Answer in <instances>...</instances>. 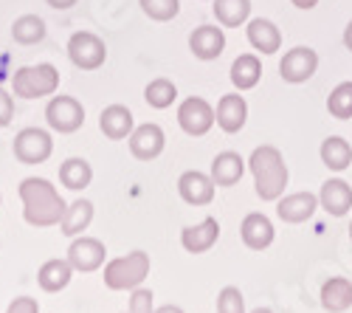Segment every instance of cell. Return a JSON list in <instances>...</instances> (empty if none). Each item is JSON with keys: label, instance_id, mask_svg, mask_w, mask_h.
Listing matches in <instances>:
<instances>
[{"label": "cell", "instance_id": "7402d4cb", "mask_svg": "<svg viewBox=\"0 0 352 313\" xmlns=\"http://www.w3.org/2000/svg\"><path fill=\"white\" fill-rule=\"evenodd\" d=\"M243 173H245L243 158H240L237 153H231V150L220 153V155L212 161V181H214L217 186H234V184H240Z\"/></svg>", "mask_w": 352, "mask_h": 313}, {"label": "cell", "instance_id": "ac0fdd59", "mask_svg": "<svg viewBox=\"0 0 352 313\" xmlns=\"http://www.w3.org/2000/svg\"><path fill=\"white\" fill-rule=\"evenodd\" d=\"M240 235H243V243L254 251H262V248H268L274 243V223L265 217V215H259V212H251L243 226H240Z\"/></svg>", "mask_w": 352, "mask_h": 313}, {"label": "cell", "instance_id": "8d00e7d4", "mask_svg": "<svg viewBox=\"0 0 352 313\" xmlns=\"http://www.w3.org/2000/svg\"><path fill=\"white\" fill-rule=\"evenodd\" d=\"M45 3H48L51 9H60V12H65V9L76 6V3H79V0H45Z\"/></svg>", "mask_w": 352, "mask_h": 313}, {"label": "cell", "instance_id": "52a82bcc", "mask_svg": "<svg viewBox=\"0 0 352 313\" xmlns=\"http://www.w3.org/2000/svg\"><path fill=\"white\" fill-rule=\"evenodd\" d=\"M45 122L56 133H76L85 125V107L74 96H54L45 107Z\"/></svg>", "mask_w": 352, "mask_h": 313}, {"label": "cell", "instance_id": "d6986e66", "mask_svg": "<svg viewBox=\"0 0 352 313\" xmlns=\"http://www.w3.org/2000/svg\"><path fill=\"white\" fill-rule=\"evenodd\" d=\"M316 206H318V197H316V195H310V192H296V195L282 197L279 206H276V215H279L285 223H305V220L313 217Z\"/></svg>", "mask_w": 352, "mask_h": 313}, {"label": "cell", "instance_id": "e0dca14e", "mask_svg": "<svg viewBox=\"0 0 352 313\" xmlns=\"http://www.w3.org/2000/svg\"><path fill=\"white\" fill-rule=\"evenodd\" d=\"M217 125L226 130V133H240L245 127V119H248V105L240 94H226L217 105Z\"/></svg>", "mask_w": 352, "mask_h": 313}, {"label": "cell", "instance_id": "60d3db41", "mask_svg": "<svg viewBox=\"0 0 352 313\" xmlns=\"http://www.w3.org/2000/svg\"><path fill=\"white\" fill-rule=\"evenodd\" d=\"M251 313H274V310H268V307H256V310H251Z\"/></svg>", "mask_w": 352, "mask_h": 313}, {"label": "cell", "instance_id": "74e56055", "mask_svg": "<svg viewBox=\"0 0 352 313\" xmlns=\"http://www.w3.org/2000/svg\"><path fill=\"white\" fill-rule=\"evenodd\" d=\"M290 3L296 6V9H305V12H307V9H313V6L318 3V0H290Z\"/></svg>", "mask_w": 352, "mask_h": 313}, {"label": "cell", "instance_id": "d4e9b609", "mask_svg": "<svg viewBox=\"0 0 352 313\" xmlns=\"http://www.w3.org/2000/svg\"><path fill=\"white\" fill-rule=\"evenodd\" d=\"M91 220H94V204L91 201H74L71 206H65V215H63V220H60V226H63V235H68V237H76L82 229H87L91 226Z\"/></svg>", "mask_w": 352, "mask_h": 313}, {"label": "cell", "instance_id": "83f0119b", "mask_svg": "<svg viewBox=\"0 0 352 313\" xmlns=\"http://www.w3.org/2000/svg\"><path fill=\"white\" fill-rule=\"evenodd\" d=\"M60 181H63L68 189L79 192V189H85V186H91L94 169H91V164H87L85 158H68V161H63V166H60Z\"/></svg>", "mask_w": 352, "mask_h": 313}, {"label": "cell", "instance_id": "4316f807", "mask_svg": "<svg viewBox=\"0 0 352 313\" xmlns=\"http://www.w3.org/2000/svg\"><path fill=\"white\" fill-rule=\"evenodd\" d=\"M214 17L226 28H240L251 17V0H214Z\"/></svg>", "mask_w": 352, "mask_h": 313}, {"label": "cell", "instance_id": "ab89813d", "mask_svg": "<svg viewBox=\"0 0 352 313\" xmlns=\"http://www.w3.org/2000/svg\"><path fill=\"white\" fill-rule=\"evenodd\" d=\"M155 313H184L178 305H164V307H155Z\"/></svg>", "mask_w": 352, "mask_h": 313}, {"label": "cell", "instance_id": "4fadbf2b", "mask_svg": "<svg viewBox=\"0 0 352 313\" xmlns=\"http://www.w3.org/2000/svg\"><path fill=\"white\" fill-rule=\"evenodd\" d=\"M178 192H181V197L186 204L206 206V204H212V197H214V181L209 175L197 173V169H189V173H184L178 178Z\"/></svg>", "mask_w": 352, "mask_h": 313}, {"label": "cell", "instance_id": "9c48e42d", "mask_svg": "<svg viewBox=\"0 0 352 313\" xmlns=\"http://www.w3.org/2000/svg\"><path fill=\"white\" fill-rule=\"evenodd\" d=\"M318 68V54L307 45H296V48H290L285 56H282V63H279V74L285 82L290 85H302L307 82Z\"/></svg>", "mask_w": 352, "mask_h": 313}, {"label": "cell", "instance_id": "f35d334b", "mask_svg": "<svg viewBox=\"0 0 352 313\" xmlns=\"http://www.w3.org/2000/svg\"><path fill=\"white\" fill-rule=\"evenodd\" d=\"M344 45H346V51H352V20L344 28Z\"/></svg>", "mask_w": 352, "mask_h": 313}, {"label": "cell", "instance_id": "e575fe53", "mask_svg": "<svg viewBox=\"0 0 352 313\" xmlns=\"http://www.w3.org/2000/svg\"><path fill=\"white\" fill-rule=\"evenodd\" d=\"M14 119V99L6 88H0V127H9Z\"/></svg>", "mask_w": 352, "mask_h": 313}, {"label": "cell", "instance_id": "1f68e13d", "mask_svg": "<svg viewBox=\"0 0 352 313\" xmlns=\"http://www.w3.org/2000/svg\"><path fill=\"white\" fill-rule=\"evenodd\" d=\"M144 14L150 17V20H158V23H166L172 17H178L181 12V3L178 0H138Z\"/></svg>", "mask_w": 352, "mask_h": 313}, {"label": "cell", "instance_id": "836d02e7", "mask_svg": "<svg viewBox=\"0 0 352 313\" xmlns=\"http://www.w3.org/2000/svg\"><path fill=\"white\" fill-rule=\"evenodd\" d=\"M153 291L146 288H133V296H130V313H155L153 307Z\"/></svg>", "mask_w": 352, "mask_h": 313}, {"label": "cell", "instance_id": "f546056e", "mask_svg": "<svg viewBox=\"0 0 352 313\" xmlns=\"http://www.w3.org/2000/svg\"><path fill=\"white\" fill-rule=\"evenodd\" d=\"M144 99H146V105H150V107L164 110V107H169L175 99H178V88H175L169 79H153L144 88Z\"/></svg>", "mask_w": 352, "mask_h": 313}, {"label": "cell", "instance_id": "603a6c76", "mask_svg": "<svg viewBox=\"0 0 352 313\" xmlns=\"http://www.w3.org/2000/svg\"><path fill=\"white\" fill-rule=\"evenodd\" d=\"M262 76V63L256 60L254 54H240L237 60L231 65V85L237 91H251L254 85Z\"/></svg>", "mask_w": 352, "mask_h": 313}, {"label": "cell", "instance_id": "4dcf8cb0", "mask_svg": "<svg viewBox=\"0 0 352 313\" xmlns=\"http://www.w3.org/2000/svg\"><path fill=\"white\" fill-rule=\"evenodd\" d=\"M327 110L336 119H352V82L336 85V91L327 99Z\"/></svg>", "mask_w": 352, "mask_h": 313}, {"label": "cell", "instance_id": "d6a6232c", "mask_svg": "<svg viewBox=\"0 0 352 313\" xmlns=\"http://www.w3.org/2000/svg\"><path fill=\"white\" fill-rule=\"evenodd\" d=\"M217 313H245V302H243L240 288L226 285L220 291V296H217Z\"/></svg>", "mask_w": 352, "mask_h": 313}, {"label": "cell", "instance_id": "30bf717a", "mask_svg": "<svg viewBox=\"0 0 352 313\" xmlns=\"http://www.w3.org/2000/svg\"><path fill=\"white\" fill-rule=\"evenodd\" d=\"M164 144H166V136L158 125H141L130 133V153L138 158V161H153L164 153Z\"/></svg>", "mask_w": 352, "mask_h": 313}, {"label": "cell", "instance_id": "7a4b0ae2", "mask_svg": "<svg viewBox=\"0 0 352 313\" xmlns=\"http://www.w3.org/2000/svg\"><path fill=\"white\" fill-rule=\"evenodd\" d=\"M251 173L256 181V195L262 201H276L287 186V166L276 147H256L248 158Z\"/></svg>", "mask_w": 352, "mask_h": 313}, {"label": "cell", "instance_id": "cb8c5ba5", "mask_svg": "<svg viewBox=\"0 0 352 313\" xmlns=\"http://www.w3.org/2000/svg\"><path fill=\"white\" fill-rule=\"evenodd\" d=\"M71 274H74V268H71L68 260H48V263H43V268L37 274V282H40L43 291L56 294L71 282Z\"/></svg>", "mask_w": 352, "mask_h": 313}, {"label": "cell", "instance_id": "2e32d148", "mask_svg": "<svg viewBox=\"0 0 352 313\" xmlns=\"http://www.w3.org/2000/svg\"><path fill=\"white\" fill-rule=\"evenodd\" d=\"M318 204L324 206L333 217H344L352 209V186L341 178H330L318 192Z\"/></svg>", "mask_w": 352, "mask_h": 313}, {"label": "cell", "instance_id": "8992f818", "mask_svg": "<svg viewBox=\"0 0 352 313\" xmlns=\"http://www.w3.org/2000/svg\"><path fill=\"white\" fill-rule=\"evenodd\" d=\"M54 153V138L51 133L40 127H23L14 136V155L23 164H43Z\"/></svg>", "mask_w": 352, "mask_h": 313}, {"label": "cell", "instance_id": "484cf974", "mask_svg": "<svg viewBox=\"0 0 352 313\" xmlns=\"http://www.w3.org/2000/svg\"><path fill=\"white\" fill-rule=\"evenodd\" d=\"M321 161H324L333 173H344V169L352 164V147L341 136H330L321 141Z\"/></svg>", "mask_w": 352, "mask_h": 313}, {"label": "cell", "instance_id": "9a60e30c", "mask_svg": "<svg viewBox=\"0 0 352 313\" xmlns=\"http://www.w3.org/2000/svg\"><path fill=\"white\" fill-rule=\"evenodd\" d=\"M220 237V223L214 217H206L203 223L197 226H186V229L181 232V243L189 254H203V251H209Z\"/></svg>", "mask_w": 352, "mask_h": 313}, {"label": "cell", "instance_id": "d590c367", "mask_svg": "<svg viewBox=\"0 0 352 313\" xmlns=\"http://www.w3.org/2000/svg\"><path fill=\"white\" fill-rule=\"evenodd\" d=\"M6 313H40V305H37L34 296H17V299L6 307Z\"/></svg>", "mask_w": 352, "mask_h": 313}, {"label": "cell", "instance_id": "6da1fadb", "mask_svg": "<svg viewBox=\"0 0 352 313\" xmlns=\"http://www.w3.org/2000/svg\"><path fill=\"white\" fill-rule=\"evenodd\" d=\"M20 201H23L25 223L37 226V229L56 226L65 215V201L54 189V184H48L45 178H25L20 184Z\"/></svg>", "mask_w": 352, "mask_h": 313}, {"label": "cell", "instance_id": "5bb4252c", "mask_svg": "<svg viewBox=\"0 0 352 313\" xmlns=\"http://www.w3.org/2000/svg\"><path fill=\"white\" fill-rule=\"evenodd\" d=\"M99 127H102V133H104L110 141L130 138V133L135 130L130 107H124V105H107V107L102 110V116H99Z\"/></svg>", "mask_w": 352, "mask_h": 313}, {"label": "cell", "instance_id": "8fae6325", "mask_svg": "<svg viewBox=\"0 0 352 313\" xmlns=\"http://www.w3.org/2000/svg\"><path fill=\"white\" fill-rule=\"evenodd\" d=\"M104 243L94 240V237H79L71 243L68 248V263L74 271H96L104 263Z\"/></svg>", "mask_w": 352, "mask_h": 313}, {"label": "cell", "instance_id": "b9f144b4", "mask_svg": "<svg viewBox=\"0 0 352 313\" xmlns=\"http://www.w3.org/2000/svg\"><path fill=\"white\" fill-rule=\"evenodd\" d=\"M349 240H352V226H349Z\"/></svg>", "mask_w": 352, "mask_h": 313}, {"label": "cell", "instance_id": "f1b7e54d", "mask_svg": "<svg viewBox=\"0 0 352 313\" xmlns=\"http://www.w3.org/2000/svg\"><path fill=\"white\" fill-rule=\"evenodd\" d=\"M12 37L20 45H37L45 37V23L37 14H23L12 23Z\"/></svg>", "mask_w": 352, "mask_h": 313}, {"label": "cell", "instance_id": "277c9868", "mask_svg": "<svg viewBox=\"0 0 352 313\" xmlns=\"http://www.w3.org/2000/svg\"><path fill=\"white\" fill-rule=\"evenodd\" d=\"M150 274V254L146 251H130L127 257H116L104 266V285L110 291H133Z\"/></svg>", "mask_w": 352, "mask_h": 313}, {"label": "cell", "instance_id": "7c38bea8", "mask_svg": "<svg viewBox=\"0 0 352 313\" xmlns=\"http://www.w3.org/2000/svg\"><path fill=\"white\" fill-rule=\"evenodd\" d=\"M189 48L197 60H217V56L226 51V34L217 25H197L189 34Z\"/></svg>", "mask_w": 352, "mask_h": 313}, {"label": "cell", "instance_id": "44dd1931", "mask_svg": "<svg viewBox=\"0 0 352 313\" xmlns=\"http://www.w3.org/2000/svg\"><path fill=\"white\" fill-rule=\"evenodd\" d=\"M321 305L330 313H344L352 307V282L344 277H333L321 288Z\"/></svg>", "mask_w": 352, "mask_h": 313}, {"label": "cell", "instance_id": "ffe728a7", "mask_svg": "<svg viewBox=\"0 0 352 313\" xmlns=\"http://www.w3.org/2000/svg\"><path fill=\"white\" fill-rule=\"evenodd\" d=\"M248 43L262 54H276L282 45V32L265 17H256L248 23Z\"/></svg>", "mask_w": 352, "mask_h": 313}, {"label": "cell", "instance_id": "3957f363", "mask_svg": "<svg viewBox=\"0 0 352 313\" xmlns=\"http://www.w3.org/2000/svg\"><path fill=\"white\" fill-rule=\"evenodd\" d=\"M56 88H60V71L51 63L23 65L12 76V91L20 99H43V96H51Z\"/></svg>", "mask_w": 352, "mask_h": 313}, {"label": "cell", "instance_id": "ba28073f", "mask_svg": "<svg viewBox=\"0 0 352 313\" xmlns=\"http://www.w3.org/2000/svg\"><path fill=\"white\" fill-rule=\"evenodd\" d=\"M217 122L214 116V110L206 99H200V96H189L184 99V105L178 107V125L186 136H206L212 130V125Z\"/></svg>", "mask_w": 352, "mask_h": 313}, {"label": "cell", "instance_id": "5b68a950", "mask_svg": "<svg viewBox=\"0 0 352 313\" xmlns=\"http://www.w3.org/2000/svg\"><path fill=\"white\" fill-rule=\"evenodd\" d=\"M68 56L71 63L82 71H96L104 65L107 60V45L91 34V32H76L71 40H68Z\"/></svg>", "mask_w": 352, "mask_h": 313}]
</instances>
